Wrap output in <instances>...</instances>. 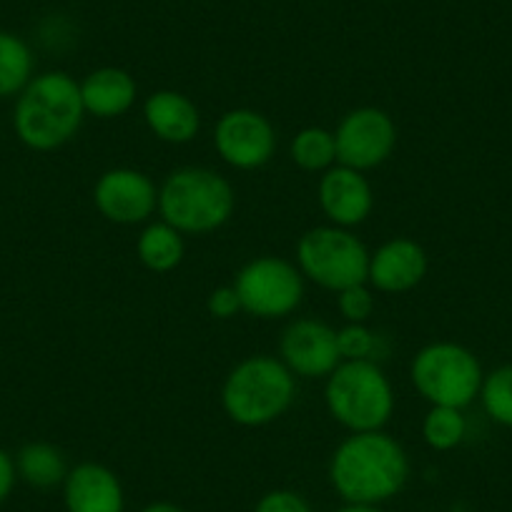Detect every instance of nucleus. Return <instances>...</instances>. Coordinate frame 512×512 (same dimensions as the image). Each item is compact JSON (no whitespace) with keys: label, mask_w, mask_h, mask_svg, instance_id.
Segmentation results:
<instances>
[{"label":"nucleus","mask_w":512,"mask_h":512,"mask_svg":"<svg viewBox=\"0 0 512 512\" xmlns=\"http://www.w3.org/2000/svg\"><path fill=\"white\" fill-rule=\"evenodd\" d=\"M289 156L294 164L309 174H324L337 164V141L334 131L322 126L302 128L289 144Z\"/></svg>","instance_id":"21"},{"label":"nucleus","mask_w":512,"mask_h":512,"mask_svg":"<svg viewBox=\"0 0 512 512\" xmlns=\"http://www.w3.org/2000/svg\"><path fill=\"white\" fill-rule=\"evenodd\" d=\"M337 164L357 171H372L390 161L397 149V123L377 106H362L349 111L334 131Z\"/></svg>","instance_id":"9"},{"label":"nucleus","mask_w":512,"mask_h":512,"mask_svg":"<svg viewBox=\"0 0 512 512\" xmlns=\"http://www.w3.org/2000/svg\"><path fill=\"white\" fill-rule=\"evenodd\" d=\"M206 309L214 319H234L236 314L241 312V302H239V294L236 289L231 287H219L209 294L206 299Z\"/></svg>","instance_id":"27"},{"label":"nucleus","mask_w":512,"mask_h":512,"mask_svg":"<svg viewBox=\"0 0 512 512\" xmlns=\"http://www.w3.org/2000/svg\"><path fill=\"white\" fill-rule=\"evenodd\" d=\"M66 512H126V492L111 467L101 462H78L63 480Z\"/></svg>","instance_id":"15"},{"label":"nucleus","mask_w":512,"mask_h":512,"mask_svg":"<svg viewBox=\"0 0 512 512\" xmlns=\"http://www.w3.org/2000/svg\"><path fill=\"white\" fill-rule=\"evenodd\" d=\"M337 344L342 362H359V359H374L379 342L367 324H344L342 329H337Z\"/></svg>","instance_id":"24"},{"label":"nucleus","mask_w":512,"mask_h":512,"mask_svg":"<svg viewBox=\"0 0 512 512\" xmlns=\"http://www.w3.org/2000/svg\"><path fill=\"white\" fill-rule=\"evenodd\" d=\"M317 199L329 224L342 229L364 224L374 209V191L367 176L342 164H334L332 169L324 171L319 179Z\"/></svg>","instance_id":"13"},{"label":"nucleus","mask_w":512,"mask_h":512,"mask_svg":"<svg viewBox=\"0 0 512 512\" xmlns=\"http://www.w3.org/2000/svg\"><path fill=\"white\" fill-rule=\"evenodd\" d=\"M236 194L229 179L206 166H184L159 186V214L184 236L219 231L234 216Z\"/></svg>","instance_id":"4"},{"label":"nucleus","mask_w":512,"mask_h":512,"mask_svg":"<svg viewBox=\"0 0 512 512\" xmlns=\"http://www.w3.org/2000/svg\"><path fill=\"white\" fill-rule=\"evenodd\" d=\"M136 96H139V86H136L134 76L116 66L96 68L81 81L83 108H86V113L103 118V121L131 111Z\"/></svg>","instance_id":"17"},{"label":"nucleus","mask_w":512,"mask_h":512,"mask_svg":"<svg viewBox=\"0 0 512 512\" xmlns=\"http://www.w3.org/2000/svg\"><path fill=\"white\" fill-rule=\"evenodd\" d=\"M83 118L81 83L63 71H48L18 93L13 131L26 149L46 154L66 146L81 131Z\"/></svg>","instance_id":"2"},{"label":"nucleus","mask_w":512,"mask_h":512,"mask_svg":"<svg viewBox=\"0 0 512 512\" xmlns=\"http://www.w3.org/2000/svg\"><path fill=\"white\" fill-rule=\"evenodd\" d=\"M241 312L256 319H282L297 312L304 299V277L282 256H256L234 277Z\"/></svg>","instance_id":"8"},{"label":"nucleus","mask_w":512,"mask_h":512,"mask_svg":"<svg viewBox=\"0 0 512 512\" xmlns=\"http://www.w3.org/2000/svg\"><path fill=\"white\" fill-rule=\"evenodd\" d=\"M13 460H16L18 480L36 487V490H53V487H61L68 470H71L61 447L43 440L23 445Z\"/></svg>","instance_id":"19"},{"label":"nucleus","mask_w":512,"mask_h":512,"mask_svg":"<svg viewBox=\"0 0 512 512\" xmlns=\"http://www.w3.org/2000/svg\"><path fill=\"white\" fill-rule=\"evenodd\" d=\"M214 146L221 161L234 169H262L277 154V128L254 108H231L216 121Z\"/></svg>","instance_id":"10"},{"label":"nucleus","mask_w":512,"mask_h":512,"mask_svg":"<svg viewBox=\"0 0 512 512\" xmlns=\"http://www.w3.org/2000/svg\"><path fill=\"white\" fill-rule=\"evenodd\" d=\"M93 204L111 224H149L159 211V186L136 169H111L98 176L93 186Z\"/></svg>","instance_id":"11"},{"label":"nucleus","mask_w":512,"mask_h":512,"mask_svg":"<svg viewBox=\"0 0 512 512\" xmlns=\"http://www.w3.org/2000/svg\"><path fill=\"white\" fill-rule=\"evenodd\" d=\"M297 397V377L272 354L241 359L224 379L221 407L234 425L267 427L277 422Z\"/></svg>","instance_id":"3"},{"label":"nucleus","mask_w":512,"mask_h":512,"mask_svg":"<svg viewBox=\"0 0 512 512\" xmlns=\"http://www.w3.org/2000/svg\"><path fill=\"white\" fill-rule=\"evenodd\" d=\"M18 482V472H16V460L8 455L3 447H0V507L6 505L8 497L13 495Z\"/></svg>","instance_id":"28"},{"label":"nucleus","mask_w":512,"mask_h":512,"mask_svg":"<svg viewBox=\"0 0 512 512\" xmlns=\"http://www.w3.org/2000/svg\"><path fill=\"white\" fill-rule=\"evenodd\" d=\"M186 244L184 234L166 224L164 219L149 221L136 239V256L149 272L166 274L174 272L184 262Z\"/></svg>","instance_id":"18"},{"label":"nucleus","mask_w":512,"mask_h":512,"mask_svg":"<svg viewBox=\"0 0 512 512\" xmlns=\"http://www.w3.org/2000/svg\"><path fill=\"white\" fill-rule=\"evenodd\" d=\"M410 379L430 407L465 410L480 397L485 372L480 359L462 344L432 342L412 357Z\"/></svg>","instance_id":"6"},{"label":"nucleus","mask_w":512,"mask_h":512,"mask_svg":"<svg viewBox=\"0 0 512 512\" xmlns=\"http://www.w3.org/2000/svg\"><path fill=\"white\" fill-rule=\"evenodd\" d=\"M410 480V457L405 447L377 432H352L329 460V482L344 502L382 505L405 490Z\"/></svg>","instance_id":"1"},{"label":"nucleus","mask_w":512,"mask_h":512,"mask_svg":"<svg viewBox=\"0 0 512 512\" xmlns=\"http://www.w3.org/2000/svg\"><path fill=\"white\" fill-rule=\"evenodd\" d=\"M33 51L21 36L0 31V98L18 96L33 78Z\"/></svg>","instance_id":"20"},{"label":"nucleus","mask_w":512,"mask_h":512,"mask_svg":"<svg viewBox=\"0 0 512 512\" xmlns=\"http://www.w3.org/2000/svg\"><path fill=\"white\" fill-rule=\"evenodd\" d=\"M324 402L334 422L349 432H377L395 415V390L374 359L339 362L324 384Z\"/></svg>","instance_id":"5"},{"label":"nucleus","mask_w":512,"mask_h":512,"mask_svg":"<svg viewBox=\"0 0 512 512\" xmlns=\"http://www.w3.org/2000/svg\"><path fill=\"white\" fill-rule=\"evenodd\" d=\"M467 437V420L457 407H430L422 420V440L435 452H450Z\"/></svg>","instance_id":"22"},{"label":"nucleus","mask_w":512,"mask_h":512,"mask_svg":"<svg viewBox=\"0 0 512 512\" xmlns=\"http://www.w3.org/2000/svg\"><path fill=\"white\" fill-rule=\"evenodd\" d=\"M254 512H312V505L299 492L279 487V490H269L267 495L259 497Z\"/></svg>","instance_id":"26"},{"label":"nucleus","mask_w":512,"mask_h":512,"mask_svg":"<svg viewBox=\"0 0 512 512\" xmlns=\"http://www.w3.org/2000/svg\"><path fill=\"white\" fill-rule=\"evenodd\" d=\"M144 121L156 139L174 146L191 144L201 131V113L196 103L171 88L154 91L146 98Z\"/></svg>","instance_id":"16"},{"label":"nucleus","mask_w":512,"mask_h":512,"mask_svg":"<svg viewBox=\"0 0 512 512\" xmlns=\"http://www.w3.org/2000/svg\"><path fill=\"white\" fill-rule=\"evenodd\" d=\"M297 267L304 279L337 294L354 284H367L369 249L342 226H314L299 236Z\"/></svg>","instance_id":"7"},{"label":"nucleus","mask_w":512,"mask_h":512,"mask_svg":"<svg viewBox=\"0 0 512 512\" xmlns=\"http://www.w3.org/2000/svg\"><path fill=\"white\" fill-rule=\"evenodd\" d=\"M141 512H186V510H184V507L176 505V502L159 500V502H149V505H146Z\"/></svg>","instance_id":"29"},{"label":"nucleus","mask_w":512,"mask_h":512,"mask_svg":"<svg viewBox=\"0 0 512 512\" xmlns=\"http://www.w3.org/2000/svg\"><path fill=\"white\" fill-rule=\"evenodd\" d=\"M337 307L347 324H367L374 312V294L369 284H354L337 292Z\"/></svg>","instance_id":"25"},{"label":"nucleus","mask_w":512,"mask_h":512,"mask_svg":"<svg viewBox=\"0 0 512 512\" xmlns=\"http://www.w3.org/2000/svg\"><path fill=\"white\" fill-rule=\"evenodd\" d=\"M279 354L294 377H329L342 362L337 329L322 319H294L287 324L279 342Z\"/></svg>","instance_id":"12"},{"label":"nucleus","mask_w":512,"mask_h":512,"mask_svg":"<svg viewBox=\"0 0 512 512\" xmlns=\"http://www.w3.org/2000/svg\"><path fill=\"white\" fill-rule=\"evenodd\" d=\"M480 400L492 422L512 430V364L492 369L485 374L480 387Z\"/></svg>","instance_id":"23"},{"label":"nucleus","mask_w":512,"mask_h":512,"mask_svg":"<svg viewBox=\"0 0 512 512\" xmlns=\"http://www.w3.org/2000/svg\"><path fill=\"white\" fill-rule=\"evenodd\" d=\"M337 512H384L379 505H354V502H344Z\"/></svg>","instance_id":"30"},{"label":"nucleus","mask_w":512,"mask_h":512,"mask_svg":"<svg viewBox=\"0 0 512 512\" xmlns=\"http://www.w3.org/2000/svg\"><path fill=\"white\" fill-rule=\"evenodd\" d=\"M427 277V251L407 236H395L369 251L367 284L384 294L415 289Z\"/></svg>","instance_id":"14"}]
</instances>
